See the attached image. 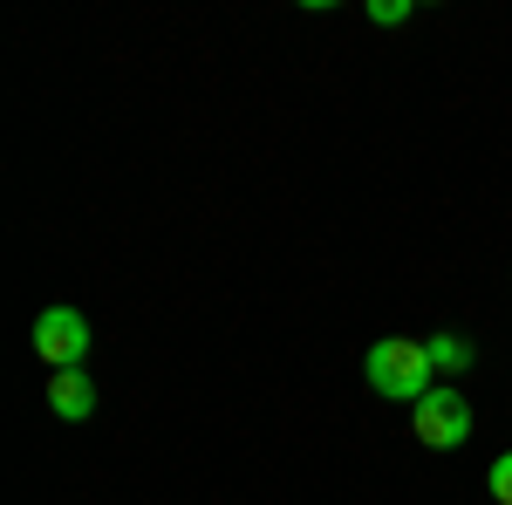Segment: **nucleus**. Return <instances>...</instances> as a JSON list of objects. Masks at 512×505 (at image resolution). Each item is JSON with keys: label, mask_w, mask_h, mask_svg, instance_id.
<instances>
[{"label": "nucleus", "mask_w": 512, "mask_h": 505, "mask_svg": "<svg viewBox=\"0 0 512 505\" xmlns=\"http://www.w3.org/2000/svg\"><path fill=\"white\" fill-rule=\"evenodd\" d=\"M362 376H369L376 396H390V403H424V396L437 389L431 349H424V342H410V335H383V342H369Z\"/></svg>", "instance_id": "nucleus-1"}, {"label": "nucleus", "mask_w": 512, "mask_h": 505, "mask_svg": "<svg viewBox=\"0 0 512 505\" xmlns=\"http://www.w3.org/2000/svg\"><path fill=\"white\" fill-rule=\"evenodd\" d=\"M417 437L431 444V451H458L465 437H472V396L458 383H437L424 403H417Z\"/></svg>", "instance_id": "nucleus-2"}, {"label": "nucleus", "mask_w": 512, "mask_h": 505, "mask_svg": "<svg viewBox=\"0 0 512 505\" xmlns=\"http://www.w3.org/2000/svg\"><path fill=\"white\" fill-rule=\"evenodd\" d=\"M89 321L76 308H41L35 314V355L48 369H82V355H89Z\"/></svg>", "instance_id": "nucleus-3"}, {"label": "nucleus", "mask_w": 512, "mask_h": 505, "mask_svg": "<svg viewBox=\"0 0 512 505\" xmlns=\"http://www.w3.org/2000/svg\"><path fill=\"white\" fill-rule=\"evenodd\" d=\"M48 410H55L62 424L96 417V383H89V369H55V383H48Z\"/></svg>", "instance_id": "nucleus-4"}, {"label": "nucleus", "mask_w": 512, "mask_h": 505, "mask_svg": "<svg viewBox=\"0 0 512 505\" xmlns=\"http://www.w3.org/2000/svg\"><path fill=\"white\" fill-rule=\"evenodd\" d=\"M424 349H431L437 376H465V369H472V342H465V335H431Z\"/></svg>", "instance_id": "nucleus-5"}, {"label": "nucleus", "mask_w": 512, "mask_h": 505, "mask_svg": "<svg viewBox=\"0 0 512 505\" xmlns=\"http://www.w3.org/2000/svg\"><path fill=\"white\" fill-rule=\"evenodd\" d=\"M410 14H417L410 0H369V21H376V28H403Z\"/></svg>", "instance_id": "nucleus-6"}, {"label": "nucleus", "mask_w": 512, "mask_h": 505, "mask_svg": "<svg viewBox=\"0 0 512 505\" xmlns=\"http://www.w3.org/2000/svg\"><path fill=\"white\" fill-rule=\"evenodd\" d=\"M485 492H492L499 505H512V451H506V458H492V471H485Z\"/></svg>", "instance_id": "nucleus-7"}]
</instances>
